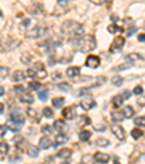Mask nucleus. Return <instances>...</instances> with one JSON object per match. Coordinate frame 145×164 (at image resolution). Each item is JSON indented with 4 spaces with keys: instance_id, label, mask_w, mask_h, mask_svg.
<instances>
[{
    "instance_id": "1",
    "label": "nucleus",
    "mask_w": 145,
    "mask_h": 164,
    "mask_svg": "<svg viewBox=\"0 0 145 164\" xmlns=\"http://www.w3.org/2000/svg\"><path fill=\"white\" fill-rule=\"evenodd\" d=\"M61 29H62V32H64V35H67L72 42L77 41V39H80L81 36H84L83 26H81L80 23L74 22V21H67V22H64Z\"/></svg>"
},
{
    "instance_id": "2",
    "label": "nucleus",
    "mask_w": 145,
    "mask_h": 164,
    "mask_svg": "<svg viewBox=\"0 0 145 164\" xmlns=\"http://www.w3.org/2000/svg\"><path fill=\"white\" fill-rule=\"evenodd\" d=\"M74 44L77 48H80V51H93L96 48V39L91 35H84L80 39L74 41Z\"/></svg>"
},
{
    "instance_id": "3",
    "label": "nucleus",
    "mask_w": 145,
    "mask_h": 164,
    "mask_svg": "<svg viewBox=\"0 0 145 164\" xmlns=\"http://www.w3.org/2000/svg\"><path fill=\"white\" fill-rule=\"evenodd\" d=\"M45 33H46V26L45 25H42V23H39V25H35L32 29H29L28 32V36L29 38H41V36H44Z\"/></svg>"
},
{
    "instance_id": "4",
    "label": "nucleus",
    "mask_w": 145,
    "mask_h": 164,
    "mask_svg": "<svg viewBox=\"0 0 145 164\" xmlns=\"http://www.w3.org/2000/svg\"><path fill=\"white\" fill-rule=\"evenodd\" d=\"M16 45H19V41L15 38H12V36H6V38H3L2 42H0V47H2L3 51H12Z\"/></svg>"
},
{
    "instance_id": "5",
    "label": "nucleus",
    "mask_w": 145,
    "mask_h": 164,
    "mask_svg": "<svg viewBox=\"0 0 145 164\" xmlns=\"http://www.w3.org/2000/svg\"><path fill=\"white\" fill-rule=\"evenodd\" d=\"M80 106L83 108L84 110H89V109H93L96 106V100L91 96H87V97H83L81 102H80Z\"/></svg>"
},
{
    "instance_id": "6",
    "label": "nucleus",
    "mask_w": 145,
    "mask_h": 164,
    "mask_svg": "<svg viewBox=\"0 0 145 164\" xmlns=\"http://www.w3.org/2000/svg\"><path fill=\"white\" fill-rule=\"evenodd\" d=\"M76 116H77V112H76L74 106H67L65 109L62 110V118L64 119H74Z\"/></svg>"
},
{
    "instance_id": "7",
    "label": "nucleus",
    "mask_w": 145,
    "mask_h": 164,
    "mask_svg": "<svg viewBox=\"0 0 145 164\" xmlns=\"http://www.w3.org/2000/svg\"><path fill=\"white\" fill-rule=\"evenodd\" d=\"M112 132L116 135L117 139H121V141H125V137H126V134H125V129H123L121 125H113L112 126Z\"/></svg>"
},
{
    "instance_id": "8",
    "label": "nucleus",
    "mask_w": 145,
    "mask_h": 164,
    "mask_svg": "<svg viewBox=\"0 0 145 164\" xmlns=\"http://www.w3.org/2000/svg\"><path fill=\"white\" fill-rule=\"evenodd\" d=\"M34 68H35V77L36 78H45L46 77V71H45L42 63H36Z\"/></svg>"
},
{
    "instance_id": "9",
    "label": "nucleus",
    "mask_w": 145,
    "mask_h": 164,
    "mask_svg": "<svg viewBox=\"0 0 145 164\" xmlns=\"http://www.w3.org/2000/svg\"><path fill=\"white\" fill-rule=\"evenodd\" d=\"M86 66L90 68H96V67L100 66V58L96 57V55H89L87 60H86Z\"/></svg>"
},
{
    "instance_id": "10",
    "label": "nucleus",
    "mask_w": 145,
    "mask_h": 164,
    "mask_svg": "<svg viewBox=\"0 0 145 164\" xmlns=\"http://www.w3.org/2000/svg\"><path fill=\"white\" fill-rule=\"evenodd\" d=\"M125 45V38L123 36H115L113 39V42L110 45V49L112 51H117V49H121Z\"/></svg>"
},
{
    "instance_id": "11",
    "label": "nucleus",
    "mask_w": 145,
    "mask_h": 164,
    "mask_svg": "<svg viewBox=\"0 0 145 164\" xmlns=\"http://www.w3.org/2000/svg\"><path fill=\"white\" fill-rule=\"evenodd\" d=\"M95 160L97 161L99 164H106L109 163V160H110V155L106 153H96L95 155Z\"/></svg>"
},
{
    "instance_id": "12",
    "label": "nucleus",
    "mask_w": 145,
    "mask_h": 164,
    "mask_svg": "<svg viewBox=\"0 0 145 164\" xmlns=\"http://www.w3.org/2000/svg\"><path fill=\"white\" fill-rule=\"evenodd\" d=\"M19 100L22 103H26V105H31L34 102V96L31 94V92H23V93L19 94Z\"/></svg>"
},
{
    "instance_id": "13",
    "label": "nucleus",
    "mask_w": 145,
    "mask_h": 164,
    "mask_svg": "<svg viewBox=\"0 0 145 164\" xmlns=\"http://www.w3.org/2000/svg\"><path fill=\"white\" fill-rule=\"evenodd\" d=\"M26 151H28L29 157L36 158V157H38V154H39V148L35 147V145H32V144H29V145H26Z\"/></svg>"
},
{
    "instance_id": "14",
    "label": "nucleus",
    "mask_w": 145,
    "mask_h": 164,
    "mask_svg": "<svg viewBox=\"0 0 145 164\" xmlns=\"http://www.w3.org/2000/svg\"><path fill=\"white\" fill-rule=\"evenodd\" d=\"M51 145H54L52 141H51L48 137H42L41 138V141H39V147L38 148H42V150H46V148H50Z\"/></svg>"
},
{
    "instance_id": "15",
    "label": "nucleus",
    "mask_w": 145,
    "mask_h": 164,
    "mask_svg": "<svg viewBox=\"0 0 145 164\" xmlns=\"http://www.w3.org/2000/svg\"><path fill=\"white\" fill-rule=\"evenodd\" d=\"M112 105L115 106V108H121L123 105V97L121 94H116V96H113L112 97Z\"/></svg>"
},
{
    "instance_id": "16",
    "label": "nucleus",
    "mask_w": 145,
    "mask_h": 164,
    "mask_svg": "<svg viewBox=\"0 0 145 164\" xmlns=\"http://www.w3.org/2000/svg\"><path fill=\"white\" fill-rule=\"evenodd\" d=\"M57 155H58L60 158L67 160V158H70V157H71V150H68V148H64V150H60Z\"/></svg>"
},
{
    "instance_id": "17",
    "label": "nucleus",
    "mask_w": 145,
    "mask_h": 164,
    "mask_svg": "<svg viewBox=\"0 0 145 164\" xmlns=\"http://www.w3.org/2000/svg\"><path fill=\"white\" fill-rule=\"evenodd\" d=\"M78 73H80V67H68L67 71H65V74L68 77H76L78 76Z\"/></svg>"
},
{
    "instance_id": "18",
    "label": "nucleus",
    "mask_w": 145,
    "mask_h": 164,
    "mask_svg": "<svg viewBox=\"0 0 145 164\" xmlns=\"http://www.w3.org/2000/svg\"><path fill=\"white\" fill-rule=\"evenodd\" d=\"M67 135H64V134H58L55 137V142H54V145H61L64 142H67Z\"/></svg>"
},
{
    "instance_id": "19",
    "label": "nucleus",
    "mask_w": 145,
    "mask_h": 164,
    "mask_svg": "<svg viewBox=\"0 0 145 164\" xmlns=\"http://www.w3.org/2000/svg\"><path fill=\"white\" fill-rule=\"evenodd\" d=\"M122 113L125 118H132V116H134V108H132V106H125Z\"/></svg>"
},
{
    "instance_id": "20",
    "label": "nucleus",
    "mask_w": 145,
    "mask_h": 164,
    "mask_svg": "<svg viewBox=\"0 0 145 164\" xmlns=\"http://www.w3.org/2000/svg\"><path fill=\"white\" fill-rule=\"evenodd\" d=\"M28 116L31 118V119L34 120V122H38L39 120V115H38V112L35 109H32V108H29L28 109Z\"/></svg>"
},
{
    "instance_id": "21",
    "label": "nucleus",
    "mask_w": 145,
    "mask_h": 164,
    "mask_svg": "<svg viewBox=\"0 0 145 164\" xmlns=\"http://www.w3.org/2000/svg\"><path fill=\"white\" fill-rule=\"evenodd\" d=\"M52 106L54 108H62L64 106V97H54L52 99Z\"/></svg>"
},
{
    "instance_id": "22",
    "label": "nucleus",
    "mask_w": 145,
    "mask_h": 164,
    "mask_svg": "<svg viewBox=\"0 0 145 164\" xmlns=\"http://www.w3.org/2000/svg\"><path fill=\"white\" fill-rule=\"evenodd\" d=\"M110 116H112V119L115 120V122H117V120H122V119H125V116H123V113H122V112H117V110H115V112H112V113H110Z\"/></svg>"
},
{
    "instance_id": "23",
    "label": "nucleus",
    "mask_w": 145,
    "mask_h": 164,
    "mask_svg": "<svg viewBox=\"0 0 145 164\" xmlns=\"http://www.w3.org/2000/svg\"><path fill=\"white\" fill-rule=\"evenodd\" d=\"M12 78H13V82H22L23 78H25V74H23L22 71H15Z\"/></svg>"
},
{
    "instance_id": "24",
    "label": "nucleus",
    "mask_w": 145,
    "mask_h": 164,
    "mask_svg": "<svg viewBox=\"0 0 145 164\" xmlns=\"http://www.w3.org/2000/svg\"><path fill=\"white\" fill-rule=\"evenodd\" d=\"M42 115H44V118H54V112H52L51 108L45 106L44 109H42Z\"/></svg>"
},
{
    "instance_id": "25",
    "label": "nucleus",
    "mask_w": 145,
    "mask_h": 164,
    "mask_svg": "<svg viewBox=\"0 0 145 164\" xmlns=\"http://www.w3.org/2000/svg\"><path fill=\"white\" fill-rule=\"evenodd\" d=\"M96 144H97V147H109L110 142L107 141L106 138H97V139H96Z\"/></svg>"
},
{
    "instance_id": "26",
    "label": "nucleus",
    "mask_w": 145,
    "mask_h": 164,
    "mask_svg": "<svg viewBox=\"0 0 145 164\" xmlns=\"http://www.w3.org/2000/svg\"><path fill=\"white\" fill-rule=\"evenodd\" d=\"M134 60H144V58H142V55H139V54H129V55H126V61H128V63H132Z\"/></svg>"
},
{
    "instance_id": "27",
    "label": "nucleus",
    "mask_w": 145,
    "mask_h": 164,
    "mask_svg": "<svg viewBox=\"0 0 145 164\" xmlns=\"http://www.w3.org/2000/svg\"><path fill=\"white\" fill-rule=\"evenodd\" d=\"M90 135H91V134H90V131L84 129V131L80 132V135H78V137H80V141H87V139L90 138Z\"/></svg>"
},
{
    "instance_id": "28",
    "label": "nucleus",
    "mask_w": 145,
    "mask_h": 164,
    "mask_svg": "<svg viewBox=\"0 0 145 164\" xmlns=\"http://www.w3.org/2000/svg\"><path fill=\"white\" fill-rule=\"evenodd\" d=\"M57 87H58V90H61V92H70V90H71V86H70L68 83H60Z\"/></svg>"
},
{
    "instance_id": "29",
    "label": "nucleus",
    "mask_w": 145,
    "mask_h": 164,
    "mask_svg": "<svg viewBox=\"0 0 145 164\" xmlns=\"http://www.w3.org/2000/svg\"><path fill=\"white\" fill-rule=\"evenodd\" d=\"M142 135H144L142 129H138V128H136V129H132V138H134V139H139Z\"/></svg>"
},
{
    "instance_id": "30",
    "label": "nucleus",
    "mask_w": 145,
    "mask_h": 164,
    "mask_svg": "<svg viewBox=\"0 0 145 164\" xmlns=\"http://www.w3.org/2000/svg\"><path fill=\"white\" fill-rule=\"evenodd\" d=\"M64 120H61V119H58V120H55V122H54V128H55L57 131H62V129H64Z\"/></svg>"
},
{
    "instance_id": "31",
    "label": "nucleus",
    "mask_w": 145,
    "mask_h": 164,
    "mask_svg": "<svg viewBox=\"0 0 145 164\" xmlns=\"http://www.w3.org/2000/svg\"><path fill=\"white\" fill-rule=\"evenodd\" d=\"M134 122L136 126H145V116H138V118H135Z\"/></svg>"
},
{
    "instance_id": "32",
    "label": "nucleus",
    "mask_w": 145,
    "mask_h": 164,
    "mask_svg": "<svg viewBox=\"0 0 145 164\" xmlns=\"http://www.w3.org/2000/svg\"><path fill=\"white\" fill-rule=\"evenodd\" d=\"M20 61H22L23 64H29L31 61H32V55H29V54H22V57H20Z\"/></svg>"
},
{
    "instance_id": "33",
    "label": "nucleus",
    "mask_w": 145,
    "mask_h": 164,
    "mask_svg": "<svg viewBox=\"0 0 145 164\" xmlns=\"http://www.w3.org/2000/svg\"><path fill=\"white\" fill-rule=\"evenodd\" d=\"M112 83H113L115 86H121V84L123 83V78L121 76H115L113 78H112Z\"/></svg>"
},
{
    "instance_id": "34",
    "label": "nucleus",
    "mask_w": 145,
    "mask_h": 164,
    "mask_svg": "<svg viewBox=\"0 0 145 164\" xmlns=\"http://www.w3.org/2000/svg\"><path fill=\"white\" fill-rule=\"evenodd\" d=\"M0 153L2 154H7L9 153V145L6 142H0Z\"/></svg>"
},
{
    "instance_id": "35",
    "label": "nucleus",
    "mask_w": 145,
    "mask_h": 164,
    "mask_svg": "<svg viewBox=\"0 0 145 164\" xmlns=\"http://www.w3.org/2000/svg\"><path fill=\"white\" fill-rule=\"evenodd\" d=\"M48 90H42V92H39V100H42V102H45V100H46V99H48Z\"/></svg>"
},
{
    "instance_id": "36",
    "label": "nucleus",
    "mask_w": 145,
    "mask_h": 164,
    "mask_svg": "<svg viewBox=\"0 0 145 164\" xmlns=\"http://www.w3.org/2000/svg\"><path fill=\"white\" fill-rule=\"evenodd\" d=\"M9 74V68L7 67H0V78H5Z\"/></svg>"
},
{
    "instance_id": "37",
    "label": "nucleus",
    "mask_w": 145,
    "mask_h": 164,
    "mask_svg": "<svg viewBox=\"0 0 145 164\" xmlns=\"http://www.w3.org/2000/svg\"><path fill=\"white\" fill-rule=\"evenodd\" d=\"M132 66V63H126V64H122V66H117L113 68V71H121V70H125V68H129Z\"/></svg>"
},
{
    "instance_id": "38",
    "label": "nucleus",
    "mask_w": 145,
    "mask_h": 164,
    "mask_svg": "<svg viewBox=\"0 0 145 164\" xmlns=\"http://www.w3.org/2000/svg\"><path fill=\"white\" fill-rule=\"evenodd\" d=\"M29 89H31V90H38V89H41V83H38V82L29 83Z\"/></svg>"
},
{
    "instance_id": "39",
    "label": "nucleus",
    "mask_w": 145,
    "mask_h": 164,
    "mask_svg": "<svg viewBox=\"0 0 145 164\" xmlns=\"http://www.w3.org/2000/svg\"><path fill=\"white\" fill-rule=\"evenodd\" d=\"M107 31H109V32H112V33H115V32H117V31H121V28L116 26V25H110V26L107 28Z\"/></svg>"
},
{
    "instance_id": "40",
    "label": "nucleus",
    "mask_w": 145,
    "mask_h": 164,
    "mask_svg": "<svg viewBox=\"0 0 145 164\" xmlns=\"http://www.w3.org/2000/svg\"><path fill=\"white\" fill-rule=\"evenodd\" d=\"M71 2H72V0H58V5L67 7V6H70V3H71Z\"/></svg>"
},
{
    "instance_id": "41",
    "label": "nucleus",
    "mask_w": 145,
    "mask_h": 164,
    "mask_svg": "<svg viewBox=\"0 0 145 164\" xmlns=\"http://www.w3.org/2000/svg\"><path fill=\"white\" fill-rule=\"evenodd\" d=\"M7 129H9V126H7V125H0V137H3Z\"/></svg>"
},
{
    "instance_id": "42",
    "label": "nucleus",
    "mask_w": 145,
    "mask_h": 164,
    "mask_svg": "<svg viewBox=\"0 0 145 164\" xmlns=\"http://www.w3.org/2000/svg\"><path fill=\"white\" fill-rule=\"evenodd\" d=\"M135 32H136V28H135V26H131L128 31H126V36H131V35H134Z\"/></svg>"
},
{
    "instance_id": "43",
    "label": "nucleus",
    "mask_w": 145,
    "mask_h": 164,
    "mask_svg": "<svg viewBox=\"0 0 145 164\" xmlns=\"http://www.w3.org/2000/svg\"><path fill=\"white\" fill-rule=\"evenodd\" d=\"M142 92H144V89L141 87V86H136V87L134 89V94H138V96H139V94H142Z\"/></svg>"
},
{
    "instance_id": "44",
    "label": "nucleus",
    "mask_w": 145,
    "mask_h": 164,
    "mask_svg": "<svg viewBox=\"0 0 145 164\" xmlns=\"http://www.w3.org/2000/svg\"><path fill=\"white\" fill-rule=\"evenodd\" d=\"M26 76H28V77H35V68H34V67L26 70Z\"/></svg>"
},
{
    "instance_id": "45",
    "label": "nucleus",
    "mask_w": 145,
    "mask_h": 164,
    "mask_svg": "<svg viewBox=\"0 0 145 164\" xmlns=\"http://www.w3.org/2000/svg\"><path fill=\"white\" fill-rule=\"evenodd\" d=\"M13 141H15V144H16V145H20V144H23L25 138H22V137H16L15 139H13Z\"/></svg>"
},
{
    "instance_id": "46",
    "label": "nucleus",
    "mask_w": 145,
    "mask_h": 164,
    "mask_svg": "<svg viewBox=\"0 0 145 164\" xmlns=\"http://www.w3.org/2000/svg\"><path fill=\"white\" fill-rule=\"evenodd\" d=\"M121 96L123 97V100H125V99H129L131 97V92H129V90H125L123 93H121Z\"/></svg>"
},
{
    "instance_id": "47",
    "label": "nucleus",
    "mask_w": 145,
    "mask_h": 164,
    "mask_svg": "<svg viewBox=\"0 0 145 164\" xmlns=\"http://www.w3.org/2000/svg\"><path fill=\"white\" fill-rule=\"evenodd\" d=\"M15 92H17V93L20 94V93H23L25 90H23V87H22V86H16V87H15Z\"/></svg>"
},
{
    "instance_id": "48",
    "label": "nucleus",
    "mask_w": 145,
    "mask_h": 164,
    "mask_svg": "<svg viewBox=\"0 0 145 164\" xmlns=\"http://www.w3.org/2000/svg\"><path fill=\"white\" fill-rule=\"evenodd\" d=\"M29 23H31V21H29V19H23L22 21V26H29Z\"/></svg>"
},
{
    "instance_id": "49",
    "label": "nucleus",
    "mask_w": 145,
    "mask_h": 164,
    "mask_svg": "<svg viewBox=\"0 0 145 164\" xmlns=\"http://www.w3.org/2000/svg\"><path fill=\"white\" fill-rule=\"evenodd\" d=\"M42 132H44V134H48V132H51V126H44V128H42Z\"/></svg>"
},
{
    "instance_id": "50",
    "label": "nucleus",
    "mask_w": 145,
    "mask_h": 164,
    "mask_svg": "<svg viewBox=\"0 0 145 164\" xmlns=\"http://www.w3.org/2000/svg\"><path fill=\"white\" fill-rule=\"evenodd\" d=\"M90 2H93L95 5H103V2H105V0H90Z\"/></svg>"
},
{
    "instance_id": "51",
    "label": "nucleus",
    "mask_w": 145,
    "mask_h": 164,
    "mask_svg": "<svg viewBox=\"0 0 145 164\" xmlns=\"http://www.w3.org/2000/svg\"><path fill=\"white\" fill-rule=\"evenodd\" d=\"M138 39H139L141 42H142V41H145V33H141L139 36H138Z\"/></svg>"
},
{
    "instance_id": "52",
    "label": "nucleus",
    "mask_w": 145,
    "mask_h": 164,
    "mask_svg": "<svg viewBox=\"0 0 145 164\" xmlns=\"http://www.w3.org/2000/svg\"><path fill=\"white\" fill-rule=\"evenodd\" d=\"M138 103H139V105H145V99H144V97H139Z\"/></svg>"
},
{
    "instance_id": "53",
    "label": "nucleus",
    "mask_w": 145,
    "mask_h": 164,
    "mask_svg": "<svg viewBox=\"0 0 145 164\" xmlns=\"http://www.w3.org/2000/svg\"><path fill=\"white\" fill-rule=\"evenodd\" d=\"M3 110H5V106H3V103H0V113H3Z\"/></svg>"
},
{
    "instance_id": "54",
    "label": "nucleus",
    "mask_w": 145,
    "mask_h": 164,
    "mask_svg": "<svg viewBox=\"0 0 145 164\" xmlns=\"http://www.w3.org/2000/svg\"><path fill=\"white\" fill-rule=\"evenodd\" d=\"M3 94H5V89L0 86V96H3Z\"/></svg>"
},
{
    "instance_id": "55",
    "label": "nucleus",
    "mask_w": 145,
    "mask_h": 164,
    "mask_svg": "<svg viewBox=\"0 0 145 164\" xmlns=\"http://www.w3.org/2000/svg\"><path fill=\"white\" fill-rule=\"evenodd\" d=\"M52 64H55V60H54V58H51L50 60V66H52Z\"/></svg>"
},
{
    "instance_id": "56",
    "label": "nucleus",
    "mask_w": 145,
    "mask_h": 164,
    "mask_svg": "<svg viewBox=\"0 0 145 164\" xmlns=\"http://www.w3.org/2000/svg\"><path fill=\"white\" fill-rule=\"evenodd\" d=\"M113 164H121V163H119V161H117V160H115V163H113Z\"/></svg>"
},
{
    "instance_id": "57",
    "label": "nucleus",
    "mask_w": 145,
    "mask_h": 164,
    "mask_svg": "<svg viewBox=\"0 0 145 164\" xmlns=\"http://www.w3.org/2000/svg\"><path fill=\"white\" fill-rule=\"evenodd\" d=\"M61 164H70V163H68V161H64V163H61Z\"/></svg>"
},
{
    "instance_id": "58",
    "label": "nucleus",
    "mask_w": 145,
    "mask_h": 164,
    "mask_svg": "<svg viewBox=\"0 0 145 164\" xmlns=\"http://www.w3.org/2000/svg\"><path fill=\"white\" fill-rule=\"evenodd\" d=\"M0 16H2V12H0Z\"/></svg>"
}]
</instances>
